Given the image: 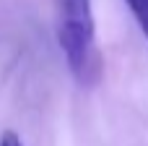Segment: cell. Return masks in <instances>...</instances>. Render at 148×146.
Instances as JSON below:
<instances>
[{
    "label": "cell",
    "mask_w": 148,
    "mask_h": 146,
    "mask_svg": "<svg viewBox=\"0 0 148 146\" xmlns=\"http://www.w3.org/2000/svg\"><path fill=\"white\" fill-rule=\"evenodd\" d=\"M0 146H23V141H21L13 131H5V133L0 136Z\"/></svg>",
    "instance_id": "cell-3"
},
{
    "label": "cell",
    "mask_w": 148,
    "mask_h": 146,
    "mask_svg": "<svg viewBox=\"0 0 148 146\" xmlns=\"http://www.w3.org/2000/svg\"><path fill=\"white\" fill-rule=\"evenodd\" d=\"M57 42L65 55L68 71L81 86H94L101 76L96 50V24L91 0H55Z\"/></svg>",
    "instance_id": "cell-1"
},
{
    "label": "cell",
    "mask_w": 148,
    "mask_h": 146,
    "mask_svg": "<svg viewBox=\"0 0 148 146\" xmlns=\"http://www.w3.org/2000/svg\"><path fill=\"white\" fill-rule=\"evenodd\" d=\"M125 3L133 10V16H135L138 26L143 29V34L148 37V0H125Z\"/></svg>",
    "instance_id": "cell-2"
}]
</instances>
